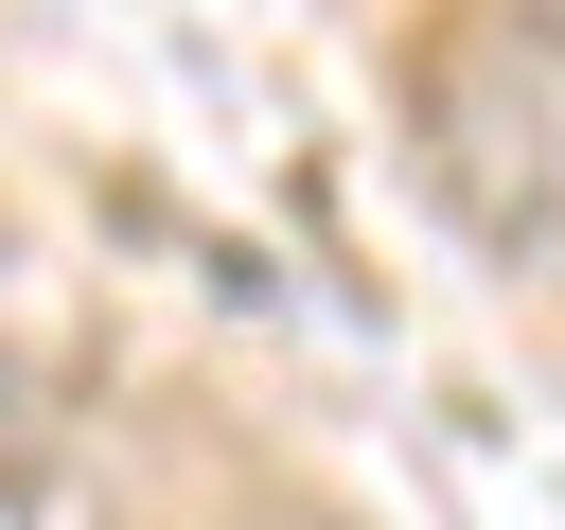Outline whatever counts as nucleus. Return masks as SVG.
<instances>
[{
    "label": "nucleus",
    "mask_w": 565,
    "mask_h": 530,
    "mask_svg": "<svg viewBox=\"0 0 565 530\" xmlns=\"http://www.w3.org/2000/svg\"><path fill=\"white\" fill-rule=\"evenodd\" d=\"M424 177L459 194V230L530 283H565V18L477 0L424 53Z\"/></svg>",
    "instance_id": "nucleus-1"
},
{
    "label": "nucleus",
    "mask_w": 565,
    "mask_h": 530,
    "mask_svg": "<svg viewBox=\"0 0 565 530\" xmlns=\"http://www.w3.org/2000/svg\"><path fill=\"white\" fill-rule=\"evenodd\" d=\"M53 371H71V318H53V283L0 247V424H35V406H53Z\"/></svg>",
    "instance_id": "nucleus-2"
},
{
    "label": "nucleus",
    "mask_w": 565,
    "mask_h": 530,
    "mask_svg": "<svg viewBox=\"0 0 565 530\" xmlns=\"http://www.w3.org/2000/svg\"><path fill=\"white\" fill-rule=\"evenodd\" d=\"M0 530H106V495L71 459H0Z\"/></svg>",
    "instance_id": "nucleus-3"
}]
</instances>
